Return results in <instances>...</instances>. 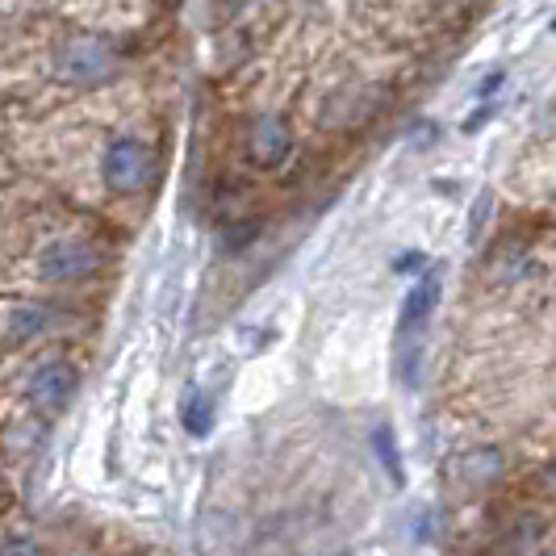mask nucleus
<instances>
[{"label":"nucleus","mask_w":556,"mask_h":556,"mask_svg":"<svg viewBox=\"0 0 556 556\" xmlns=\"http://www.w3.org/2000/svg\"><path fill=\"white\" fill-rule=\"evenodd\" d=\"M101 180L110 193H142L155 180V155L142 139H113L101 160Z\"/></svg>","instance_id":"f257e3e1"},{"label":"nucleus","mask_w":556,"mask_h":556,"mask_svg":"<svg viewBox=\"0 0 556 556\" xmlns=\"http://www.w3.org/2000/svg\"><path fill=\"white\" fill-rule=\"evenodd\" d=\"M113 72H117V59L105 38H72L55 55V76L76 88H97L110 80Z\"/></svg>","instance_id":"f03ea898"},{"label":"nucleus","mask_w":556,"mask_h":556,"mask_svg":"<svg viewBox=\"0 0 556 556\" xmlns=\"http://www.w3.org/2000/svg\"><path fill=\"white\" fill-rule=\"evenodd\" d=\"M101 264H105V251L92 239H55L38 255V277L51 285H76V280L97 277Z\"/></svg>","instance_id":"7ed1b4c3"},{"label":"nucleus","mask_w":556,"mask_h":556,"mask_svg":"<svg viewBox=\"0 0 556 556\" xmlns=\"http://www.w3.org/2000/svg\"><path fill=\"white\" fill-rule=\"evenodd\" d=\"M72 393H76V368L67 361H47L34 368L26 386V402L29 410H38L42 418H55L72 402Z\"/></svg>","instance_id":"20e7f679"},{"label":"nucleus","mask_w":556,"mask_h":556,"mask_svg":"<svg viewBox=\"0 0 556 556\" xmlns=\"http://www.w3.org/2000/svg\"><path fill=\"white\" fill-rule=\"evenodd\" d=\"M293 151V130L280 113H260L248 126V160L255 167H280Z\"/></svg>","instance_id":"39448f33"},{"label":"nucleus","mask_w":556,"mask_h":556,"mask_svg":"<svg viewBox=\"0 0 556 556\" xmlns=\"http://www.w3.org/2000/svg\"><path fill=\"white\" fill-rule=\"evenodd\" d=\"M51 323H55V309L51 306L22 302V306H13L9 314H4L0 334H4L9 343H34V339H42V334L51 331Z\"/></svg>","instance_id":"423d86ee"},{"label":"nucleus","mask_w":556,"mask_h":556,"mask_svg":"<svg viewBox=\"0 0 556 556\" xmlns=\"http://www.w3.org/2000/svg\"><path fill=\"white\" fill-rule=\"evenodd\" d=\"M435 302H440V280L422 277L415 289L406 293V302H402V334L418 331V327L427 323V314L435 309Z\"/></svg>","instance_id":"0eeeda50"},{"label":"nucleus","mask_w":556,"mask_h":556,"mask_svg":"<svg viewBox=\"0 0 556 556\" xmlns=\"http://www.w3.org/2000/svg\"><path fill=\"white\" fill-rule=\"evenodd\" d=\"M456 469H460L465 481L481 485V481H494V477L502 473V456L494 447H473V452H465V456L456 460Z\"/></svg>","instance_id":"6e6552de"},{"label":"nucleus","mask_w":556,"mask_h":556,"mask_svg":"<svg viewBox=\"0 0 556 556\" xmlns=\"http://www.w3.org/2000/svg\"><path fill=\"white\" fill-rule=\"evenodd\" d=\"M0 556H42V548L29 535H9V540H0Z\"/></svg>","instance_id":"1a4fd4ad"},{"label":"nucleus","mask_w":556,"mask_h":556,"mask_svg":"<svg viewBox=\"0 0 556 556\" xmlns=\"http://www.w3.org/2000/svg\"><path fill=\"white\" fill-rule=\"evenodd\" d=\"M185 410H189V415H185V422H189V431H193V435H201V431H205V427H210V418H205V397H189V406H185Z\"/></svg>","instance_id":"9d476101"},{"label":"nucleus","mask_w":556,"mask_h":556,"mask_svg":"<svg viewBox=\"0 0 556 556\" xmlns=\"http://www.w3.org/2000/svg\"><path fill=\"white\" fill-rule=\"evenodd\" d=\"M377 456L386 460V469H390V477H397V481H402V465L393 460V447H390V435H386V431H377Z\"/></svg>","instance_id":"9b49d317"},{"label":"nucleus","mask_w":556,"mask_h":556,"mask_svg":"<svg viewBox=\"0 0 556 556\" xmlns=\"http://www.w3.org/2000/svg\"><path fill=\"white\" fill-rule=\"evenodd\" d=\"M502 80H506V72H490V76L481 80V88H477V101H494V92L502 88Z\"/></svg>","instance_id":"f8f14e48"},{"label":"nucleus","mask_w":556,"mask_h":556,"mask_svg":"<svg viewBox=\"0 0 556 556\" xmlns=\"http://www.w3.org/2000/svg\"><path fill=\"white\" fill-rule=\"evenodd\" d=\"M251 239H255V223L235 226V230H226V243H230V248H243V243H251Z\"/></svg>","instance_id":"ddd939ff"},{"label":"nucleus","mask_w":556,"mask_h":556,"mask_svg":"<svg viewBox=\"0 0 556 556\" xmlns=\"http://www.w3.org/2000/svg\"><path fill=\"white\" fill-rule=\"evenodd\" d=\"M540 481H544V490H548V494H553V498H556V465H548V469H544V477H540Z\"/></svg>","instance_id":"4468645a"},{"label":"nucleus","mask_w":556,"mask_h":556,"mask_svg":"<svg viewBox=\"0 0 556 556\" xmlns=\"http://www.w3.org/2000/svg\"><path fill=\"white\" fill-rule=\"evenodd\" d=\"M540 556H556V548H553V553H540Z\"/></svg>","instance_id":"2eb2a0df"},{"label":"nucleus","mask_w":556,"mask_h":556,"mask_svg":"<svg viewBox=\"0 0 556 556\" xmlns=\"http://www.w3.org/2000/svg\"><path fill=\"white\" fill-rule=\"evenodd\" d=\"M553 29H556V22H553Z\"/></svg>","instance_id":"dca6fc26"}]
</instances>
